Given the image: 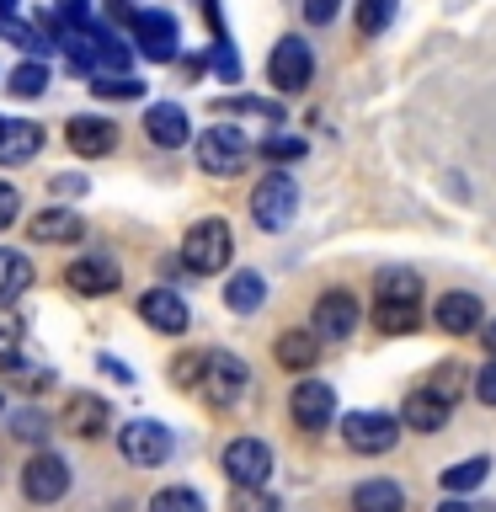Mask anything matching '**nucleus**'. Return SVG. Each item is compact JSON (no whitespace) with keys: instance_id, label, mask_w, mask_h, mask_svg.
I'll use <instances>...</instances> for the list:
<instances>
[{"instance_id":"obj_1","label":"nucleus","mask_w":496,"mask_h":512,"mask_svg":"<svg viewBox=\"0 0 496 512\" xmlns=\"http://www.w3.org/2000/svg\"><path fill=\"white\" fill-rule=\"evenodd\" d=\"M246 384H251V368L240 358H230V352H203V368H198V379H192V390H198L214 411H230V406H240Z\"/></svg>"},{"instance_id":"obj_2","label":"nucleus","mask_w":496,"mask_h":512,"mask_svg":"<svg viewBox=\"0 0 496 512\" xmlns=\"http://www.w3.org/2000/svg\"><path fill=\"white\" fill-rule=\"evenodd\" d=\"M235 256V235L224 219H198L192 230L182 235V262L187 272H198V278H208V272H224Z\"/></svg>"},{"instance_id":"obj_3","label":"nucleus","mask_w":496,"mask_h":512,"mask_svg":"<svg viewBox=\"0 0 496 512\" xmlns=\"http://www.w3.org/2000/svg\"><path fill=\"white\" fill-rule=\"evenodd\" d=\"M299 214V187H294V176L288 171H267L262 182L251 187V219L262 224V230H288Z\"/></svg>"},{"instance_id":"obj_4","label":"nucleus","mask_w":496,"mask_h":512,"mask_svg":"<svg viewBox=\"0 0 496 512\" xmlns=\"http://www.w3.org/2000/svg\"><path fill=\"white\" fill-rule=\"evenodd\" d=\"M246 155H251V139L240 134L235 123H214V128L198 134V166L208 176H235L240 166H246Z\"/></svg>"},{"instance_id":"obj_5","label":"nucleus","mask_w":496,"mask_h":512,"mask_svg":"<svg viewBox=\"0 0 496 512\" xmlns=\"http://www.w3.org/2000/svg\"><path fill=\"white\" fill-rule=\"evenodd\" d=\"M342 438L352 454H390L400 443V416L390 411H352L342 422Z\"/></svg>"},{"instance_id":"obj_6","label":"nucleus","mask_w":496,"mask_h":512,"mask_svg":"<svg viewBox=\"0 0 496 512\" xmlns=\"http://www.w3.org/2000/svg\"><path fill=\"white\" fill-rule=\"evenodd\" d=\"M219 464L230 475V486H267L272 480V448L262 438H230Z\"/></svg>"},{"instance_id":"obj_7","label":"nucleus","mask_w":496,"mask_h":512,"mask_svg":"<svg viewBox=\"0 0 496 512\" xmlns=\"http://www.w3.org/2000/svg\"><path fill=\"white\" fill-rule=\"evenodd\" d=\"M118 448L128 464H139V470H155V464L171 459V432L155 422V416H139V422H128L118 432Z\"/></svg>"},{"instance_id":"obj_8","label":"nucleus","mask_w":496,"mask_h":512,"mask_svg":"<svg viewBox=\"0 0 496 512\" xmlns=\"http://www.w3.org/2000/svg\"><path fill=\"white\" fill-rule=\"evenodd\" d=\"M315 75V54L304 38H278L272 43V59H267V80L278 91H304Z\"/></svg>"},{"instance_id":"obj_9","label":"nucleus","mask_w":496,"mask_h":512,"mask_svg":"<svg viewBox=\"0 0 496 512\" xmlns=\"http://www.w3.org/2000/svg\"><path fill=\"white\" fill-rule=\"evenodd\" d=\"M310 331L320 336V342H347V336L358 331V299H352L347 288H326V294L315 299Z\"/></svg>"},{"instance_id":"obj_10","label":"nucleus","mask_w":496,"mask_h":512,"mask_svg":"<svg viewBox=\"0 0 496 512\" xmlns=\"http://www.w3.org/2000/svg\"><path fill=\"white\" fill-rule=\"evenodd\" d=\"M22 491H27V502H59L64 491H70V464H64L59 454H32L27 459V470H22Z\"/></svg>"},{"instance_id":"obj_11","label":"nucleus","mask_w":496,"mask_h":512,"mask_svg":"<svg viewBox=\"0 0 496 512\" xmlns=\"http://www.w3.org/2000/svg\"><path fill=\"white\" fill-rule=\"evenodd\" d=\"M176 16H166V11H139L134 16V54H144V59H155V64H171L176 59Z\"/></svg>"},{"instance_id":"obj_12","label":"nucleus","mask_w":496,"mask_h":512,"mask_svg":"<svg viewBox=\"0 0 496 512\" xmlns=\"http://www.w3.org/2000/svg\"><path fill=\"white\" fill-rule=\"evenodd\" d=\"M288 411H294V427L320 432L336 416V390L326 379H304V384H294V395H288Z\"/></svg>"},{"instance_id":"obj_13","label":"nucleus","mask_w":496,"mask_h":512,"mask_svg":"<svg viewBox=\"0 0 496 512\" xmlns=\"http://www.w3.org/2000/svg\"><path fill=\"white\" fill-rule=\"evenodd\" d=\"M64 139H70L75 155L102 160V155H112V144H118V123H112V118H96V112H80V118L64 123Z\"/></svg>"},{"instance_id":"obj_14","label":"nucleus","mask_w":496,"mask_h":512,"mask_svg":"<svg viewBox=\"0 0 496 512\" xmlns=\"http://www.w3.org/2000/svg\"><path fill=\"white\" fill-rule=\"evenodd\" d=\"M139 320H144V326H155L160 336H182L192 310H187L182 294H171V288H150V294H139Z\"/></svg>"},{"instance_id":"obj_15","label":"nucleus","mask_w":496,"mask_h":512,"mask_svg":"<svg viewBox=\"0 0 496 512\" xmlns=\"http://www.w3.org/2000/svg\"><path fill=\"white\" fill-rule=\"evenodd\" d=\"M64 283L75 288V294H86V299H102V294H112V288L123 283V272H118V262L112 256H75L70 262V272H64Z\"/></svg>"},{"instance_id":"obj_16","label":"nucleus","mask_w":496,"mask_h":512,"mask_svg":"<svg viewBox=\"0 0 496 512\" xmlns=\"http://www.w3.org/2000/svg\"><path fill=\"white\" fill-rule=\"evenodd\" d=\"M448 411H454V400H443L438 390H411L406 395V406H400V427H411V432H443L448 427Z\"/></svg>"},{"instance_id":"obj_17","label":"nucleus","mask_w":496,"mask_h":512,"mask_svg":"<svg viewBox=\"0 0 496 512\" xmlns=\"http://www.w3.org/2000/svg\"><path fill=\"white\" fill-rule=\"evenodd\" d=\"M432 320H438V331H448V336H470L480 320H486V304H480L475 294H464V288H454V294L438 299Z\"/></svg>"},{"instance_id":"obj_18","label":"nucleus","mask_w":496,"mask_h":512,"mask_svg":"<svg viewBox=\"0 0 496 512\" xmlns=\"http://www.w3.org/2000/svg\"><path fill=\"white\" fill-rule=\"evenodd\" d=\"M144 134H150V144H160V150H182L187 134H192L187 107H176V102L150 107V112H144Z\"/></svg>"},{"instance_id":"obj_19","label":"nucleus","mask_w":496,"mask_h":512,"mask_svg":"<svg viewBox=\"0 0 496 512\" xmlns=\"http://www.w3.org/2000/svg\"><path fill=\"white\" fill-rule=\"evenodd\" d=\"M27 235H32V240H48V246H54V240H80V235H86V224H80L75 208L54 203V208H43V214H32V219H27Z\"/></svg>"},{"instance_id":"obj_20","label":"nucleus","mask_w":496,"mask_h":512,"mask_svg":"<svg viewBox=\"0 0 496 512\" xmlns=\"http://www.w3.org/2000/svg\"><path fill=\"white\" fill-rule=\"evenodd\" d=\"M91 54H96V75H128V64H134V48L102 22H91Z\"/></svg>"},{"instance_id":"obj_21","label":"nucleus","mask_w":496,"mask_h":512,"mask_svg":"<svg viewBox=\"0 0 496 512\" xmlns=\"http://www.w3.org/2000/svg\"><path fill=\"white\" fill-rule=\"evenodd\" d=\"M43 150V128L38 123H0V166H22Z\"/></svg>"},{"instance_id":"obj_22","label":"nucleus","mask_w":496,"mask_h":512,"mask_svg":"<svg viewBox=\"0 0 496 512\" xmlns=\"http://www.w3.org/2000/svg\"><path fill=\"white\" fill-rule=\"evenodd\" d=\"M107 400L102 395H70L64 400V427L70 432H80V438H96V432L107 427Z\"/></svg>"},{"instance_id":"obj_23","label":"nucleus","mask_w":496,"mask_h":512,"mask_svg":"<svg viewBox=\"0 0 496 512\" xmlns=\"http://www.w3.org/2000/svg\"><path fill=\"white\" fill-rule=\"evenodd\" d=\"M374 299L422 304V272H411V267H384L379 278H374Z\"/></svg>"},{"instance_id":"obj_24","label":"nucleus","mask_w":496,"mask_h":512,"mask_svg":"<svg viewBox=\"0 0 496 512\" xmlns=\"http://www.w3.org/2000/svg\"><path fill=\"white\" fill-rule=\"evenodd\" d=\"M352 512H406V491L395 480H363L352 491Z\"/></svg>"},{"instance_id":"obj_25","label":"nucleus","mask_w":496,"mask_h":512,"mask_svg":"<svg viewBox=\"0 0 496 512\" xmlns=\"http://www.w3.org/2000/svg\"><path fill=\"white\" fill-rule=\"evenodd\" d=\"M262 299H267L262 272H235V278L224 283V310H235V315H256V310H262Z\"/></svg>"},{"instance_id":"obj_26","label":"nucleus","mask_w":496,"mask_h":512,"mask_svg":"<svg viewBox=\"0 0 496 512\" xmlns=\"http://www.w3.org/2000/svg\"><path fill=\"white\" fill-rule=\"evenodd\" d=\"M320 358V336L315 331H283L278 336V363L294 368V374H304V368H315Z\"/></svg>"},{"instance_id":"obj_27","label":"nucleus","mask_w":496,"mask_h":512,"mask_svg":"<svg viewBox=\"0 0 496 512\" xmlns=\"http://www.w3.org/2000/svg\"><path fill=\"white\" fill-rule=\"evenodd\" d=\"M374 326L384 336H406L422 326V304H395V299H374Z\"/></svg>"},{"instance_id":"obj_28","label":"nucleus","mask_w":496,"mask_h":512,"mask_svg":"<svg viewBox=\"0 0 496 512\" xmlns=\"http://www.w3.org/2000/svg\"><path fill=\"white\" fill-rule=\"evenodd\" d=\"M22 336H27V326H22V315H16V304L0 299V368H11L22 358Z\"/></svg>"},{"instance_id":"obj_29","label":"nucleus","mask_w":496,"mask_h":512,"mask_svg":"<svg viewBox=\"0 0 496 512\" xmlns=\"http://www.w3.org/2000/svg\"><path fill=\"white\" fill-rule=\"evenodd\" d=\"M32 288V262L16 251H0V299H16Z\"/></svg>"},{"instance_id":"obj_30","label":"nucleus","mask_w":496,"mask_h":512,"mask_svg":"<svg viewBox=\"0 0 496 512\" xmlns=\"http://www.w3.org/2000/svg\"><path fill=\"white\" fill-rule=\"evenodd\" d=\"M486 475H491V459H486V454H475V459L448 464V470H443V486H448V491H475Z\"/></svg>"},{"instance_id":"obj_31","label":"nucleus","mask_w":496,"mask_h":512,"mask_svg":"<svg viewBox=\"0 0 496 512\" xmlns=\"http://www.w3.org/2000/svg\"><path fill=\"white\" fill-rule=\"evenodd\" d=\"M6 91H11V96H27V102H32V96H43V91H48V64H38V59H32V64H16V70L6 75Z\"/></svg>"},{"instance_id":"obj_32","label":"nucleus","mask_w":496,"mask_h":512,"mask_svg":"<svg viewBox=\"0 0 496 512\" xmlns=\"http://www.w3.org/2000/svg\"><path fill=\"white\" fill-rule=\"evenodd\" d=\"M395 11H400V0H358V32L363 38H379L395 22Z\"/></svg>"},{"instance_id":"obj_33","label":"nucleus","mask_w":496,"mask_h":512,"mask_svg":"<svg viewBox=\"0 0 496 512\" xmlns=\"http://www.w3.org/2000/svg\"><path fill=\"white\" fill-rule=\"evenodd\" d=\"M150 512H208V507H203V496H198V491L166 486V491H155V496H150Z\"/></svg>"},{"instance_id":"obj_34","label":"nucleus","mask_w":496,"mask_h":512,"mask_svg":"<svg viewBox=\"0 0 496 512\" xmlns=\"http://www.w3.org/2000/svg\"><path fill=\"white\" fill-rule=\"evenodd\" d=\"M91 91L107 96V102H134V96H144V86L134 75H91Z\"/></svg>"},{"instance_id":"obj_35","label":"nucleus","mask_w":496,"mask_h":512,"mask_svg":"<svg viewBox=\"0 0 496 512\" xmlns=\"http://www.w3.org/2000/svg\"><path fill=\"white\" fill-rule=\"evenodd\" d=\"M214 112H246V118L283 123V107L278 102H262V96H230V102H214Z\"/></svg>"},{"instance_id":"obj_36","label":"nucleus","mask_w":496,"mask_h":512,"mask_svg":"<svg viewBox=\"0 0 496 512\" xmlns=\"http://www.w3.org/2000/svg\"><path fill=\"white\" fill-rule=\"evenodd\" d=\"M262 155H267V160H299V155H304V139H294V134H267V139H262Z\"/></svg>"},{"instance_id":"obj_37","label":"nucleus","mask_w":496,"mask_h":512,"mask_svg":"<svg viewBox=\"0 0 496 512\" xmlns=\"http://www.w3.org/2000/svg\"><path fill=\"white\" fill-rule=\"evenodd\" d=\"M230 512H278V502H272L262 486H240V496H235Z\"/></svg>"},{"instance_id":"obj_38","label":"nucleus","mask_w":496,"mask_h":512,"mask_svg":"<svg viewBox=\"0 0 496 512\" xmlns=\"http://www.w3.org/2000/svg\"><path fill=\"white\" fill-rule=\"evenodd\" d=\"M59 27H91V0H59Z\"/></svg>"},{"instance_id":"obj_39","label":"nucleus","mask_w":496,"mask_h":512,"mask_svg":"<svg viewBox=\"0 0 496 512\" xmlns=\"http://www.w3.org/2000/svg\"><path fill=\"white\" fill-rule=\"evenodd\" d=\"M214 70H219L224 80H230V86H235V80H240V59H235V48H230V38H219V43H214Z\"/></svg>"},{"instance_id":"obj_40","label":"nucleus","mask_w":496,"mask_h":512,"mask_svg":"<svg viewBox=\"0 0 496 512\" xmlns=\"http://www.w3.org/2000/svg\"><path fill=\"white\" fill-rule=\"evenodd\" d=\"M16 214H22V192H16L11 182H0V230H11Z\"/></svg>"},{"instance_id":"obj_41","label":"nucleus","mask_w":496,"mask_h":512,"mask_svg":"<svg viewBox=\"0 0 496 512\" xmlns=\"http://www.w3.org/2000/svg\"><path fill=\"white\" fill-rule=\"evenodd\" d=\"M475 400H480V406H496V358L475 374Z\"/></svg>"},{"instance_id":"obj_42","label":"nucleus","mask_w":496,"mask_h":512,"mask_svg":"<svg viewBox=\"0 0 496 512\" xmlns=\"http://www.w3.org/2000/svg\"><path fill=\"white\" fill-rule=\"evenodd\" d=\"M198 368H203V352H187V358L171 363V379L176 384H192V379H198Z\"/></svg>"},{"instance_id":"obj_43","label":"nucleus","mask_w":496,"mask_h":512,"mask_svg":"<svg viewBox=\"0 0 496 512\" xmlns=\"http://www.w3.org/2000/svg\"><path fill=\"white\" fill-rule=\"evenodd\" d=\"M336 6L342 0H304V22H315V27H326L331 16H336Z\"/></svg>"},{"instance_id":"obj_44","label":"nucleus","mask_w":496,"mask_h":512,"mask_svg":"<svg viewBox=\"0 0 496 512\" xmlns=\"http://www.w3.org/2000/svg\"><path fill=\"white\" fill-rule=\"evenodd\" d=\"M16 432H22V438H27V443H38V438H43V432H48V422H43V416H38V411H22V416H16Z\"/></svg>"},{"instance_id":"obj_45","label":"nucleus","mask_w":496,"mask_h":512,"mask_svg":"<svg viewBox=\"0 0 496 512\" xmlns=\"http://www.w3.org/2000/svg\"><path fill=\"white\" fill-rule=\"evenodd\" d=\"M107 16H112V22H123V27H134V6H128V0H107Z\"/></svg>"},{"instance_id":"obj_46","label":"nucleus","mask_w":496,"mask_h":512,"mask_svg":"<svg viewBox=\"0 0 496 512\" xmlns=\"http://www.w3.org/2000/svg\"><path fill=\"white\" fill-rule=\"evenodd\" d=\"M48 187H54V198H59V192H64V198H75V192H86V182H80V176H54Z\"/></svg>"},{"instance_id":"obj_47","label":"nucleus","mask_w":496,"mask_h":512,"mask_svg":"<svg viewBox=\"0 0 496 512\" xmlns=\"http://www.w3.org/2000/svg\"><path fill=\"white\" fill-rule=\"evenodd\" d=\"M438 512H475V507H470V502H459V496H454V502H443Z\"/></svg>"},{"instance_id":"obj_48","label":"nucleus","mask_w":496,"mask_h":512,"mask_svg":"<svg viewBox=\"0 0 496 512\" xmlns=\"http://www.w3.org/2000/svg\"><path fill=\"white\" fill-rule=\"evenodd\" d=\"M22 11V0H0V16H16Z\"/></svg>"},{"instance_id":"obj_49","label":"nucleus","mask_w":496,"mask_h":512,"mask_svg":"<svg viewBox=\"0 0 496 512\" xmlns=\"http://www.w3.org/2000/svg\"><path fill=\"white\" fill-rule=\"evenodd\" d=\"M486 347H491V358H496V320L486 326Z\"/></svg>"},{"instance_id":"obj_50","label":"nucleus","mask_w":496,"mask_h":512,"mask_svg":"<svg viewBox=\"0 0 496 512\" xmlns=\"http://www.w3.org/2000/svg\"><path fill=\"white\" fill-rule=\"evenodd\" d=\"M0 123H6V118H0Z\"/></svg>"}]
</instances>
